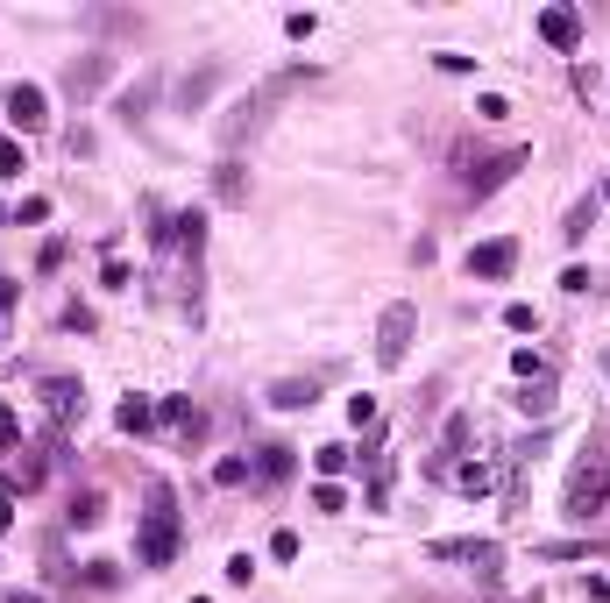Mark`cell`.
<instances>
[{
    "label": "cell",
    "mask_w": 610,
    "mask_h": 603,
    "mask_svg": "<svg viewBox=\"0 0 610 603\" xmlns=\"http://www.w3.org/2000/svg\"><path fill=\"white\" fill-rule=\"evenodd\" d=\"M8 306H15V277L0 270V334H8Z\"/></svg>",
    "instance_id": "cell-24"
},
{
    "label": "cell",
    "mask_w": 610,
    "mask_h": 603,
    "mask_svg": "<svg viewBox=\"0 0 610 603\" xmlns=\"http://www.w3.org/2000/svg\"><path fill=\"white\" fill-rule=\"evenodd\" d=\"M603 376H610V355H603Z\"/></svg>",
    "instance_id": "cell-26"
},
{
    "label": "cell",
    "mask_w": 610,
    "mask_h": 603,
    "mask_svg": "<svg viewBox=\"0 0 610 603\" xmlns=\"http://www.w3.org/2000/svg\"><path fill=\"white\" fill-rule=\"evenodd\" d=\"M603 199H610V192H603Z\"/></svg>",
    "instance_id": "cell-27"
},
{
    "label": "cell",
    "mask_w": 610,
    "mask_h": 603,
    "mask_svg": "<svg viewBox=\"0 0 610 603\" xmlns=\"http://www.w3.org/2000/svg\"><path fill=\"white\" fill-rule=\"evenodd\" d=\"M313 469H320V476H341V469H348V447H341V440L313 447Z\"/></svg>",
    "instance_id": "cell-13"
},
{
    "label": "cell",
    "mask_w": 610,
    "mask_h": 603,
    "mask_svg": "<svg viewBox=\"0 0 610 603\" xmlns=\"http://www.w3.org/2000/svg\"><path fill=\"white\" fill-rule=\"evenodd\" d=\"M454 483H462L469 497H483V490H490V469H483V462H469V469H454Z\"/></svg>",
    "instance_id": "cell-17"
},
{
    "label": "cell",
    "mask_w": 610,
    "mask_h": 603,
    "mask_svg": "<svg viewBox=\"0 0 610 603\" xmlns=\"http://www.w3.org/2000/svg\"><path fill=\"white\" fill-rule=\"evenodd\" d=\"M270 554L277 561H298V533H270Z\"/></svg>",
    "instance_id": "cell-23"
},
{
    "label": "cell",
    "mask_w": 610,
    "mask_h": 603,
    "mask_svg": "<svg viewBox=\"0 0 610 603\" xmlns=\"http://www.w3.org/2000/svg\"><path fill=\"white\" fill-rule=\"evenodd\" d=\"M107 71H114V57H79V64H71V93H79V100L100 93V86H107Z\"/></svg>",
    "instance_id": "cell-11"
},
{
    "label": "cell",
    "mask_w": 610,
    "mask_h": 603,
    "mask_svg": "<svg viewBox=\"0 0 610 603\" xmlns=\"http://www.w3.org/2000/svg\"><path fill=\"white\" fill-rule=\"evenodd\" d=\"M589 220H596V199H582V206L568 213V228H561V235H568V242H582V235H589Z\"/></svg>",
    "instance_id": "cell-16"
},
{
    "label": "cell",
    "mask_w": 610,
    "mask_h": 603,
    "mask_svg": "<svg viewBox=\"0 0 610 603\" xmlns=\"http://www.w3.org/2000/svg\"><path fill=\"white\" fill-rule=\"evenodd\" d=\"M135 561L142 568H171L178 561V511H171V483H149V511L135 533Z\"/></svg>",
    "instance_id": "cell-1"
},
{
    "label": "cell",
    "mask_w": 610,
    "mask_h": 603,
    "mask_svg": "<svg viewBox=\"0 0 610 603\" xmlns=\"http://www.w3.org/2000/svg\"><path fill=\"white\" fill-rule=\"evenodd\" d=\"M511 270H518V242H476V249H469V277L504 284Z\"/></svg>",
    "instance_id": "cell-5"
},
{
    "label": "cell",
    "mask_w": 610,
    "mask_h": 603,
    "mask_svg": "<svg viewBox=\"0 0 610 603\" xmlns=\"http://www.w3.org/2000/svg\"><path fill=\"white\" fill-rule=\"evenodd\" d=\"M284 469H291V447H263V462H256V476H270V483H277Z\"/></svg>",
    "instance_id": "cell-15"
},
{
    "label": "cell",
    "mask_w": 610,
    "mask_h": 603,
    "mask_svg": "<svg viewBox=\"0 0 610 603\" xmlns=\"http://www.w3.org/2000/svg\"><path fill=\"white\" fill-rule=\"evenodd\" d=\"M313 504H320V511H341L348 497H341V483H320V490H313Z\"/></svg>",
    "instance_id": "cell-22"
},
{
    "label": "cell",
    "mask_w": 610,
    "mask_h": 603,
    "mask_svg": "<svg viewBox=\"0 0 610 603\" xmlns=\"http://www.w3.org/2000/svg\"><path fill=\"white\" fill-rule=\"evenodd\" d=\"M518 405H525L532 419H547V412H554V391H547V384H540V391H518Z\"/></svg>",
    "instance_id": "cell-18"
},
{
    "label": "cell",
    "mask_w": 610,
    "mask_h": 603,
    "mask_svg": "<svg viewBox=\"0 0 610 603\" xmlns=\"http://www.w3.org/2000/svg\"><path fill=\"white\" fill-rule=\"evenodd\" d=\"M29 164H22V142L15 135H0V178H22Z\"/></svg>",
    "instance_id": "cell-14"
},
{
    "label": "cell",
    "mask_w": 610,
    "mask_h": 603,
    "mask_svg": "<svg viewBox=\"0 0 610 603\" xmlns=\"http://www.w3.org/2000/svg\"><path fill=\"white\" fill-rule=\"evenodd\" d=\"M206 93H213V71H199V79H185V107H199Z\"/></svg>",
    "instance_id": "cell-21"
},
{
    "label": "cell",
    "mask_w": 610,
    "mask_h": 603,
    "mask_svg": "<svg viewBox=\"0 0 610 603\" xmlns=\"http://www.w3.org/2000/svg\"><path fill=\"white\" fill-rule=\"evenodd\" d=\"M504 327H511V334H532V327H540V313H532V306H504Z\"/></svg>",
    "instance_id": "cell-19"
},
{
    "label": "cell",
    "mask_w": 610,
    "mask_h": 603,
    "mask_svg": "<svg viewBox=\"0 0 610 603\" xmlns=\"http://www.w3.org/2000/svg\"><path fill=\"white\" fill-rule=\"evenodd\" d=\"M603 490H610V462H603V447L589 440V447H582V462H575V476H568V518L603 511Z\"/></svg>",
    "instance_id": "cell-2"
},
{
    "label": "cell",
    "mask_w": 610,
    "mask_h": 603,
    "mask_svg": "<svg viewBox=\"0 0 610 603\" xmlns=\"http://www.w3.org/2000/svg\"><path fill=\"white\" fill-rule=\"evenodd\" d=\"M540 36H547L554 50H575V43H582V15H575V8H547V15H540Z\"/></svg>",
    "instance_id": "cell-8"
},
{
    "label": "cell",
    "mask_w": 610,
    "mask_h": 603,
    "mask_svg": "<svg viewBox=\"0 0 610 603\" xmlns=\"http://www.w3.org/2000/svg\"><path fill=\"white\" fill-rule=\"evenodd\" d=\"M114 419H121V433H149V426H157V405H142V398H128V405H121Z\"/></svg>",
    "instance_id": "cell-12"
},
{
    "label": "cell",
    "mask_w": 610,
    "mask_h": 603,
    "mask_svg": "<svg viewBox=\"0 0 610 603\" xmlns=\"http://www.w3.org/2000/svg\"><path fill=\"white\" fill-rule=\"evenodd\" d=\"M0 107H8V121H15L22 135H36V128L50 121V100H43V86H29V79H22V86H8V93H0Z\"/></svg>",
    "instance_id": "cell-4"
},
{
    "label": "cell",
    "mask_w": 610,
    "mask_h": 603,
    "mask_svg": "<svg viewBox=\"0 0 610 603\" xmlns=\"http://www.w3.org/2000/svg\"><path fill=\"white\" fill-rule=\"evenodd\" d=\"M313 398H320L313 376H284V384H270V405L277 412H298V405H313Z\"/></svg>",
    "instance_id": "cell-9"
},
{
    "label": "cell",
    "mask_w": 610,
    "mask_h": 603,
    "mask_svg": "<svg viewBox=\"0 0 610 603\" xmlns=\"http://www.w3.org/2000/svg\"><path fill=\"white\" fill-rule=\"evenodd\" d=\"M412 327H419V306H384V327H376V362L384 369H398L405 362V348H412Z\"/></svg>",
    "instance_id": "cell-3"
},
{
    "label": "cell",
    "mask_w": 610,
    "mask_h": 603,
    "mask_svg": "<svg viewBox=\"0 0 610 603\" xmlns=\"http://www.w3.org/2000/svg\"><path fill=\"white\" fill-rule=\"evenodd\" d=\"M8 518H15V504H8V497H0V533H8Z\"/></svg>",
    "instance_id": "cell-25"
},
{
    "label": "cell",
    "mask_w": 610,
    "mask_h": 603,
    "mask_svg": "<svg viewBox=\"0 0 610 603\" xmlns=\"http://www.w3.org/2000/svg\"><path fill=\"white\" fill-rule=\"evenodd\" d=\"M43 398H50V412H57V419H79V412H86V391L71 384V376H50Z\"/></svg>",
    "instance_id": "cell-10"
},
{
    "label": "cell",
    "mask_w": 610,
    "mask_h": 603,
    "mask_svg": "<svg viewBox=\"0 0 610 603\" xmlns=\"http://www.w3.org/2000/svg\"><path fill=\"white\" fill-rule=\"evenodd\" d=\"M518 164H525V149H504V157L476 164V171H469V192H476V199H490V192H497V185H504V178L518 171Z\"/></svg>",
    "instance_id": "cell-6"
},
{
    "label": "cell",
    "mask_w": 610,
    "mask_h": 603,
    "mask_svg": "<svg viewBox=\"0 0 610 603\" xmlns=\"http://www.w3.org/2000/svg\"><path fill=\"white\" fill-rule=\"evenodd\" d=\"M220 199H242V164H220Z\"/></svg>",
    "instance_id": "cell-20"
},
{
    "label": "cell",
    "mask_w": 610,
    "mask_h": 603,
    "mask_svg": "<svg viewBox=\"0 0 610 603\" xmlns=\"http://www.w3.org/2000/svg\"><path fill=\"white\" fill-rule=\"evenodd\" d=\"M426 554H433V561H476L483 575H490V561H497V547H490V540H433Z\"/></svg>",
    "instance_id": "cell-7"
}]
</instances>
